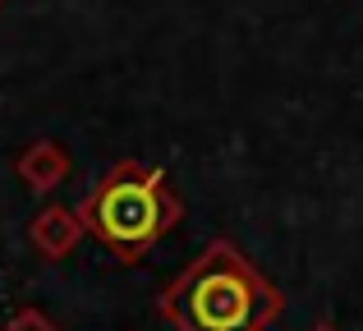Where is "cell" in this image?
Here are the masks:
<instances>
[{
  "label": "cell",
  "instance_id": "6da1fadb",
  "mask_svg": "<svg viewBox=\"0 0 363 331\" xmlns=\"http://www.w3.org/2000/svg\"><path fill=\"white\" fill-rule=\"evenodd\" d=\"M281 308L285 295L230 240H212L157 299L175 331H267Z\"/></svg>",
  "mask_w": 363,
  "mask_h": 331
},
{
  "label": "cell",
  "instance_id": "7a4b0ae2",
  "mask_svg": "<svg viewBox=\"0 0 363 331\" xmlns=\"http://www.w3.org/2000/svg\"><path fill=\"white\" fill-rule=\"evenodd\" d=\"M74 212L83 221V235L111 262H138L161 235L175 230V221L184 216V203L161 166L116 162Z\"/></svg>",
  "mask_w": 363,
  "mask_h": 331
},
{
  "label": "cell",
  "instance_id": "3957f363",
  "mask_svg": "<svg viewBox=\"0 0 363 331\" xmlns=\"http://www.w3.org/2000/svg\"><path fill=\"white\" fill-rule=\"evenodd\" d=\"M79 240H83V221H79V212H74V207L46 203L42 212L33 216V249L42 253L46 262L69 258V253L79 249Z\"/></svg>",
  "mask_w": 363,
  "mask_h": 331
},
{
  "label": "cell",
  "instance_id": "277c9868",
  "mask_svg": "<svg viewBox=\"0 0 363 331\" xmlns=\"http://www.w3.org/2000/svg\"><path fill=\"white\" fill-rule=\"evenodd\" d=\"M14 170L33 193H51V189H60L65 179H69V152H65L55 138H37V143H28L23 152H18Z\"/></svg>",
  "mask_w": 363,
  "mask_h": 331
},
{
  "label": "cell",
  "instance_id": "5b68a950",
  "mask_svg": "<svg viewBox=\"0 0 363 331\" xmlns=\"http://www.w3.org/2000/svg\"><path fill=\"white\" fill-rule=\"evenodd\" d=\"M5 331H60V327H55L51 318L42 313V308H18V313L9 318V327H5Z\"/></svg>",
  "mask_w": 363,
  "mask_h": 331
},
{
  "label": "cell",
  "instance_id": "8992f818",
  "mask_svg": "<svg viewBox=\"0 0 363 331\" xmlns=\"http://www.w3.org/2000/svg\"><path fill=\"white\" fill-rule=\"evenodd\" d=\"M313 331H336V327H331V322H318V327H313Z\"/></svg>",
  "mask_w": 363,
  "mask_h": 331
}]
</instances>
